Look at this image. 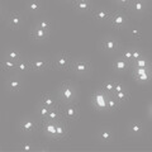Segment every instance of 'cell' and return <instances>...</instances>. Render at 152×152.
<instances>
[{
  "label": "cell",
  "mask_w": 152,
  "mask_h": 152,
  "mask_svg": "<svg viewBox=\"0 0 152 152\" xmlns=\"http://www.w3.org/2000/svg\"><path fill=\"white\" fill-rule=\"evenodd\" d=\"M145 1H150V0H145Z\"/></svg>",
  "instance_id": "obj_44"
},
{
  "label": "cell",
  "mask_w": 152,
  "mask_h": 152,
  "mask_svg": "<svg viewBox=\"0 0 152 152\" xmlns=\"http://www.w3.org/2000/svg\"><path fill=\"white\" fill-rule=\"evenodd\" d=\"M112 12L108 10L107 8H98L93 10V17L98 23H108L109 18H110Z\"/></svg>",
  "instance_id": "obj_16"
},
{
  "label": "cell",
  "mask_w": 152,
  "mask_h": 152,
  "mask_svg": "<svg viewBox=\"0 0 152 152\" xmlns=\"http://www.w3.org/2000/svg\"><path fill=\"white\" fill-rule=\"evenodd\" d=\"M113 96L117 99L118 103L122 104V103H126L128 99H129V91H128V89H124V90H122V91H119V93H114Z\"/></svg>",
  "instance_id": "obj_31"
},
{
  "label": "cell",
  "mask_w": 152,
  "mask_h": 152,
  "mask_svg": "<svg viewBox=\"0 0 152 152\" xmlns=\"http://www.w3.org/2000/svg\"><path fill=\"white\" fill-rule=\"evenodd\" d=\"M7 89L8 91L10 93H19L23 88V81L20 77H18V76H13V77H9L7 80Z\"/></svg>",
  "instance_id": "obj_17"
},
{
  "label": "cell",
  "mask_w": 152,
  "mask_h": 152,
  "mask_svg": "<svg viewBox=\"0 0 152 152\" xmlns=\"http://www.w3.org/2000/svg\"><path fill=\"white\" fill-rule=\"evenodd\" d=\"M1 17H3V7L0 5V18H1Z\"/></svg>",
  "instance_id": "obj_42"
},
{
  "label": "cell",
  "mask_w": 152,
  "mask_h": 152,
  "mask_svg": "<svg viewBox=\"0 0 152 152\" xmlns=\"http://www.w3.org/2000/svg\"><path fill=\"white\" fill-rule=\"evenodd\" d=\"M128 132H129L132 136H142V133L145 132L143 123L138 119L129 122V124H128Z\"/></svg>",
  "instance_id": "obj_19"
},
{
  "label": "cell",
  "mask_w": 152,
  "mask_h": 152,
  "mask_svg": "<svg viewBox=\"0 0 152 152\" xmlns=\"http://www.w3.org/2000/svg\"><path fill=\"white\" fill-rule=\"evenodd\" d=\"M113 140H114V133L109 128H102L98 132V141L102 142V143H110Z\"/></svg>",
  "instance_id": "obj_20"
},
{
  "label": "cell",
  "mask_w": 152,
  "mask_h": 152,
  "mask_svg": "<svg viewBox=\"0 0 152 152\" xmlns=\"http://www.w3.org/2000/svg\"><path fill=\"white\" fill-rule=\"evenodd\" d=\"M0 150H1V147H0Z\"/></svg>",
  "instance_id": "obj_45"
},
{
  "label": "cell",
  "mask_w": 152,
  "mask_h": 152,
  "mask_svg": "<svg viewBox=\"0 0 152 152\" xmlns=\"http://www.w3.org/2000/svg\"><path fill=\"white\" fill-rule=\"evenodd\" d=\"M142 56H145V55H143V52H142L140 48L132 47V62H133V61H136V60H138V58H141Z\"/></svg>",
  "instance_id": "obj_35"
},
{
  "label": "cell",
  "mask_w": 152,
  "mask_h": 152,
  "mask_svg": "<svg viewBox=\"0 0 152 152\" xmlns=\"http://www.w3.org/2000/svg\"><path fill=\"white\" fill-rule=\"evenodd\" d=\"M71 71L77 76H85L89 75L91 71V62L86 57H77L72 60L71 64Z\"/></svg>",
  "instance_id": "obj_2"
},
{
  "label": "cell",
  "mask_w": 152,
  "mask_h": 152,
  "mask_svg": "<svg viewBox=\"0 0 152 152\" xmlns=\"http://www.w3.org/2000/svg\"><path fill=\"white\" fill-rule=\"evenodd\" d=\"M42 8L43 7H42V3L39 0H28V3H27V9L33 14L41 13Z\"/></svg>",
  "instance_id": "obj_25"
},
{
  "label": "cell",
  "mask_w": 152,
  "mask_h": 152,
  "mask_svg": "<svg viewBox=\"0 0 152 152\" xmlns=\"http://www.w3.org/2000/svg\"><path fill=\"white\" fill-rule=\"evenodd\" d=\"M124 89H127V88L122 81H119V80H114V91H113V94L114 93H119V91H122V90H124Z\"/></svg>",
  "instance_id": "obj_36"
},
{
  "label": "cell",
  "mask_w": 152,
  "mask_h": 152,
  "mask_svg": "<svg viewBox=\"0 0 152 152\" xmlns=\"http://www.w3.org/2000/svg\"><path fill=\"white\" fill-rule=\"evenodd\" d=\"M74 8L80 13H88L94 10L93 1H81V3H74Z\"/></svg>",
  "instance_id": "obj_23"
},
{
  "label": "cell",
  "mask_w": 152,
  "mask_h": 152,
  "mask_svg": "<svg viewBox=\"0 0 152 152\" xmlns=\"http://www.w3.org/2000/svg\"><path fill=\"white\" fill-rule=\"evenodd\" d=\"M47 121H51V122H57V121H60V119H62V114H61V109L60 107L57 105L55 108H52L50 113H48V115H47L46 118Z\"/></svg>",
  "instance_id": "obj_26"
},
{
  "label": "cell",
  "mask_w": 152,
  "mask_h": 152,
  "mask_svg": "<svg viewBox=\"0 0 152 152\" xmlns=\"http://www.w3.org/2000/svg\"><path fill=\"white\" fill-rule=\"evenodd\" d=\"M61 114L62 118L66 122H71V121H76L79 118V108L75 103H69V104H61Z\"/></svg>",
  "instance_id": "obj_7"
},
{
  "label": "cell",
  "mask_w": 152,
  "mask_h": 152,
  "mask_svg": "<svg viewBox=\"0 0 152 152\" xmlns=\"http://www.w3.org/2000/svg\"><path fill=\"white\" fill-rule=\"evenodd\" d=\"M0 65H1V69L4 72H8V74H13L17 70V61H13L10 58H8V57H4Z\"/></svg>",
  "instance_id": "obj_21"
},
{
  "label": "cell",
  "mask_w": 152,
  "mask_h": 152,
  "mask_svg": "<svg viewBox=\"0 0 152 152\" xmlns=\"http://www.w3.org/2000/svg\"><path fill=\"white\" fill-rule=\"evenodd\" d=\"M132 0H114V3L118 4L119 7H123V8H128V5L131 4Z\"/></svg>",
  "instance_id": "obj_39"
},
{
  "label": "cell",
  "mask_w": 152,
  "mask_h": 152,
  "mask_svg": "<svg viewBox=\"0 0 152 152\" xmlns=\"http://www.w3.org/2000/svg\"><path fill=\"white\" fill-rule=\"evenodd\" d=\"M100 48L104 53L107 55H114V53H118L121 50V43L115 37H112V36H105L100 41Z\"/></svg>",
  "instance_id": "obj_3"
},
{
  "label": "cell",
  "mask_w": 152,
  "mask_h": 152,
  "mask_svg": "<svg viewBox=\"0 0 152 152\" xmlns=\"http://www.w3.org/2000/svg\"><path fill=\"white\" fill-rule=\"evenodd\" d=\"M50 110H51L50 108H47L46 105H43V104L38 103V105L36 108V112H37V115H38V118H39V121L46 119L47 115H48V113H50Z\"/></svg>",
  "instance_id": "obj_29"
},
{
  "label": "cell",
  "mask_w": 152,
  "mask_h": 152,
  "mask_svg": "<svg viewBox=\"0 0 152 152\" xmlns=\"http://www.w3.org/2000/svg\"><path fill=\"white\" fill-rule=\"evenodd\" d=\"M118 53H119V56L122 58H124L128 61V62L132 64V47H121V50Z\"/></svg>",
  "instance_id": "obj_32"
},
{
  "label": "cell",
  "mask_w": 152,
  "mask_h": 152,
  "mask_svg": "<svg viewBox=\"0 0 152 152\" xmlns=\"http://www.w3.org/2000/svg\"><path fill=\"white\" fill-rule=\"evenodd\" d=\"M0 121H1V118H0Z\"/></svg>",
  "instance_id": "obj_46"
},
{
  "label": "cell",
  "mask_w": 152,
  "mask_h": 152,
  "mask_svg": "<svg viewBox=\"0 0 152 152\" xmlns=\"http://www.w3.org/2000/svg\"><path fill=\"white\" fill-rule=\"evenodd\" d=\"M76 96H77V91L72 83L65 81L61 84V86L58 88V100L61 104L75 103Z\"/></svg>",
  "instance_id": "obj_1"
},
{
  "label": "cell",
  "mask_w": 152,
  "mask_h": 152,
  "mask_svg": "<svg viewBox=\"0 0 152 152\" xmlns=\"http://www.w3.org/2000/svg\"><path fill=\"white\" fill-rule=\"evenodd\" d=\"M108 23L114 28V29H124L128 24V17L124 12H121V10L112 12Z\"/></svg>",
  "instance_id": "obj_5"
},
{
  "label": "cell",
  "mask_w": 152,
  "mask_h": 152,
  "mask_svg": "<svg viewBox=\"0 0 152 152\" xmlns=\"http://www.w3.org/2000/svg\"><path fill=\"white\" fill-rule=\"evenodd\" d=\"M31 62V71L33 72H43V71L48 70L51 66V60L43 56H36L29 60Z\"/></svg>",
  "instance_id": "obj_9"
},
{
  "label": "cell",
  "mask_w": 152,
  "mask_h": 152,
  "mask_svg": "<svg viewBox=\"0 0 152 152\" xmlns=\"http://www.w3.org/2000/svg\"><path fill=\"white\" fill-rule=\"evenodd\" d=\"M23 22H24V18L20 12H13L8 19V24L13 29H19L23 26Z\"/></svg>",
  "instance_id": "obj_15"
},
{
  "label": "cell",
  "mask_w": 152,
  "mask_h": 152,
  "mask_svg": "<svg viewBox=\"0 0 152 152\" xmlns=\"http://www.w3.org/2000/svg\"><path fill=\"white\" fill-rule=\"evenodd\" d=\"M133 77H134L136 81L138 83H148L150 80L152 79V70L150 69H138V67H132L131 69Z\"/></svg>",
  "instance_id": "obj_10"
},
{
  "label": "cell",
  "mask_w": 152,
  "mask_h": 152,
  "mask_svg": "<svg viewBox=\"0 0 152 152\" xmlns=\"http://www.w3.org/2000/svg\"><path fill=\"white\" fill-rule=\"evenodd\" d=\"M128 8L136 15H142L147 12V1H145V0H132Z\"/></svg>",
  "instance_id": "obj_12"
},
{
  "label": "cell",
  "mask_w": 152,
  "mask_h": 152,
  "mask_svg": "<svg viewBox=\"0 0 152 152\" xmlns=\"http://www.w3.org/2000/svg\"><path fill=\"white\" fill-rule=\"evenodd\" d=\"M147 115H148V118L152 121V102L150 103V105H148V109H147Z\"/></svg>",
  "instance_id": "obj_40"
},
{
  "label": "cell",
  "mask_w": 152,
  "mask_h": 152,
  "mask_svg": "<svg viewBox=\"0 0 152 152\" xmlns=\"http://www.w3.org/2000/svg\"><path fill=\"white\" fill-rule=\"evenodd\" d=\"M5 57H8V58H10V60H13V61H19L23 56H22V53H20V52H19L18 50L10 48V50H8Z\"/></svg>",
  "instance_id": "obj_34"
},
{
  "label": "cell",
  "mask_w": 152,
  "mask_h": 152,
  "mask_svg": "<svg viewBox=\"0 0 152 152\" xmlns=\"http://www.w3.org/2000/svg\"><path fill=\"white\" fill-rule=\"evenodd\" d=\"M38 128H39V122H37L32 117H24L19 122V129L23 134H33Z\"/></svg>",
  "instance_id": "obj_8"
},
{
  "label": "cell",
  "mask_w": 152,
  "mask_h": 152,
  "mask_svg": "<svg viewBox=\"0 0 152 152\" xmlns=\"http://www.w3.org/2000/svg\"><path fill=\"white\" fill-rule=\"evenodd\" d=\"M69 133V127H67V123L64 119H60L56 122V134H55V140L53 141H60L65 138Z\"/></svg>",
  "instance_id": "obj_14"
},
{
  "label": "cell",
  "mask_w": 152,
  "mask_h": 152,
  "mask_svg": "<svg viewBox=\"0 0 152 152\" xmlns=\"http://www.w3.org/2000/svg\"><path fill=\"white\" fill-rule=\"evenodd\" d=\"M129 34L132 36V38H134V39H140L141 38V31L137 29V28H132V29L129 31Z\"/></svg>",
  "instance_id": "obj_38"
},
{
  "label": "cell",
  "mask_w": 152,
  "mask_h": 152,
  "mask_svg": "<svg viewBox=\"0 0 152 152\" xmlns=\"http://www.w3.org/2000/svg\"><path fill=\"white\" fill-rule=\"evenodd\" d=\"M81 1H91V0H72V4L74 3H81Z\"/></svg>",
  "instance_id": "obj_41"
},
{
  "label": "cell",
  "mask_w": 152,
  "mask_h": 152,
  "mask_svg": "<svg viewBox=\"0 0 152 152\" xmlns=\"http://www.w3.org/2000/svg\"><path fill=\"white\" fill-rule=\"evenodd\" d=\"M36 26H38L39 28H42V29H45V31H48V32H51V28H52L51 22L48 20V19H46V18H39L37 20Z\"/></svg>",
  "instance_id": "obj_33"
},
{
  "label": "cell",
  "mask_w": 152,
  "mask_h": 152,
  "mask_svg": "<svg viewBox=\"0 0 152 152\" xmlns=\"http://www.w3.org/2000/svg\"><path fill=\"white\" fill-rule=\"evenodd\" d=\"M102 90L107 95H113V91H114V80H112V79L105 80V81L102 84Z\"/></svg>",
  "instance_id": "obj_30"
},
{
  "label": "cell",
  "mask_w": 152,
  "mask_h": 152,
  "mask_svg": "<svg viewBox=\"0 0 152 152\" xmlns=\"http://www.w3.org/2000/svg\"><path fill=\"white\" fill-rule=\"evenodd\" d=\"M119 105L121 104L118 103V100L113 96V95H108V98H107V112L117 110V109L119 108Z\"/></svg>",
  "instance_id": "obj_28"
},
{
  "label": "cell",
  "mask_w": 152,
  "mask_h": 152,
  "mask_svg": "<svg viewBox=\"0 0 152 152\" xmlns=\"http://www.w3.org/2000/svg\"><path fill=\"white\" fill-rule=\"evenodd\" d=\"M39 126H41V129L42 132L45 133L47 137L55 140V134H56V122H51V121H47V119H42L39 122Z\"/></svg>",
  "instance_id": "obj_13"
},
{
  "label": "cell",
  "mask_w": 152,
  "mask_h": 152,
  "mask_svg": "<svg viewBox=\"0 0 152 152\" xmlns=\"http://www.w3.org/2000/svg\"><path fill=\"white\" fill-rule=\"evenodd\" d=\"M31 71V62L29 60L24 58V57H22L19 61H17V70L15 72L18 74H27Z\"/></svg>",
  "instance_id": "obj_22"
},
{
  "label": "cell",
  "mask_w": 152,
  "mask_h": 152,
  "mask_svg": "<svg viewBox=\"0 0 152 152\" xmlns=\"http://www.w3.org/2000/svg\"><path fill=\"white\" fill-rule=\"evenodd\" d=\"M107 98L108 95L100 89L95 90L91 95V104L93 107L99 112H107Z\"/></svg>",
  "instance_id": "obj_6"
},
{
  "label": "cell",
  "mask_w": 152,
  "mask_h": 152,
  "mask_svg": "<svg viewBox=\"0 0 152 152\" xmlns=\"http://www.w3.org/2000/svg\"><path fill=\"white\" fill-rule=\"evenodd\" d=\"M112 69L115 71V72H128L131 69H132V64L128 62L127 60L122 58L121 56H118L117 58H114V61L112 62Z\"/></svg>",
  "instance_id": "obj_11"
},
{
  "label": "cell",
  "mask_w": 152,
  "mask_h": 152,
  "mask_svg": "<svg viewBox=\"0 0 152 152\" xmlns=\"http://www.w3.org/2000/svg\"><path fill=\"white\" fill-rule=\"evenodd\" d=\"M132 67H138V69H150L151 67V62L146 56H142L141 58L136 60L132 62Z\"/></svg>",
  "instance_id": "obj_27"
},
{
  "label": "cell",
  "mask_w": 152,
  "mask_h": 152,
  "mask_svg": "<svg viewBox=\"0 0 152 152\" xmlns=\"http://www.w3.org/2000/svg\"><path fill=\"white\" fill-rule=\"evenodd\" d=\"M50 34H51V32L42 29V28H39L38 26H34V27H33V29L31 31L32 38L34 41H38V42H45V41H47L50 38Z\"/></svg>",
  "instance_id": "obj_18"
},
{
  "label": "cell",
  "mask_w": 152,
  "mask_h": 152,
  "mask_svg": "<svg viewBox=\"0 0 152 152\" xmlns=\"http://www.w3.org/2000/svg\"><path fill=\"white\" fill-rule=\"evenodd\" d=\"M19 150L23 151V152H29V151H34L36 148L29 143V142H23V143H20V146H19Z\"/></svg>",
  "instance_id": "obj_37"
},
{
  "label": "cell",
  "mask_w": 152,
  "mask_h": 152,
  "mask_svg": "<svg viewBox=\"0 0 152 152\" xmlns=\"http://www.w3.org/2000/svg\"><path fill=\"white\" fill-rule=\"evenodd\" d=\"M61 1H64V3H72V0H61Z\"/></svg>",
  "instance_id": "obj_43"
},
{
  "label": "cell",
  "mask_w": 152,
  "mask_h": 152,
  "mask_svg": "<svg viewBox=\"0 0 152 152\" xmlns=\"http://www.w3.org/2000/svg\"><path fill=\"white\" fill-rule=\"evenodd\" d=\"M51 64L53 65V67L61 71H69L71 70V64H72V58L69 53L66 52H61V53L56 55L53 58H52Z\"/></svg>",
  "instance_id": "obj_4"
},
{
  "label": "cell",
  "mask_w": 152,
  "mask_h": 152,
  "mask_svg": "<svg viewBox=\"0 0 152 152\" xmlns=\"http://www.w3.org/2000/svg\"><path fill=\"white\" fill-rule=\"evenodd\" d=\"M39 103L43 104V105H46L47 108H50V109L57 107V100H56L53 96H52L51 94H43V95L41 96Z\"/></svg>",
  "instance_id": "obj_24"
}]
</instances>
